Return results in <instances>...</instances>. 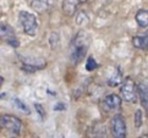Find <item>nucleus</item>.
<instances>
[{"label": "nucleus", "mask_w": 148, "mask_h": 138, "mask_svg": "<svg viewBox=\"0 0 148 138\" xmlns=\"http://www.w3.org/2000/svg\"><path fill=\"white\" fill-rule=\"evenodd\" d=\"M132 44L137 49L146 50L148 49V34L146 36H135L132 38Z\"/></svg>", "instance_id": "11"}, {"label": "nucleus", "mask_w": 148, "mask_h": 138, "mask_svg": "<svg viewBox=\"0 0 148 138\" xmlns=\"http://www.w3.org/2000/svg\"><path fill=\"white\" fill-rule=\"evenodd\" d=\"M12 103L16 105V107L21 110V111H23V113H26V114H29V110H28V108L26 107V104H23L21 100L18 99V98H14L12 99Z\"/></svg>", "instance_id": "15"}, {"label": "nucleus", "mask_w": 148, "mask_h": 138, "mask_svg": "<svg viewBox=\"0 0 148 138\" xmlns=\"http://www.w3.org/2000/svg\"><path fill=\"white\" fill-rule=\"evenodd\" d=\"M121 77H123V75H121V72L119 71V68H115V70H114V75L108 79V84L110 87L119 86V84L121 83Z\"/></svg>", "instance_id": "13"}, {"label": "nucleus", "mask_w": 148, "mask_h": 138, "mask_svg": "<svg viewBox=\"0 0 148 138\" xmlns=\"http://www.w3.org/2000/svg\"><path fill=\"white\" fill-rule=\"evenodd\" d=\"M53 5V0H32L31 6H32L37 12L48 11Z\"/></svg>", "instance_id": "10"}, {"label": "nucleus", "mask_w": 148, "mask_h": 138, "mask_svg": "<svg viewBox=\"0 0 148 138\" xmlns=\"http://www.w3.org/2000/svg\"><path fill=\"white\" fill-rule=\"evenodd\" d=\"M121 97L125 102L127 103H135L136 102V98H137V87L135 82L132 81L131 78H125L124 82L121 83Z\"/></svg>", "instance_id": "4"}, {"label": "nucleus", "mask_w": 148, "mask_h": 138, "mask_svg": "<svg viewBox=\"0 0 148 138\" xmlns=\"http://www.w3.org/2000/svg\"><path fill=\"white\" fill-rule=\"evenodd\" d=\"M121 107V98L116 94H108L102 100V108L105 111H116Z\"/></svg>", "instance_id": "6"}, {"label": "nucleus", "mask_w": 148, "mask_h": 138, "mask_svg": "<svg viewBox=\"0 0 148 138\" xmlns=\"http://www.w3.org/2000/svg\"><path fill=\"white\" fill-rule=\"evenodd\" d=\"M86 0H64L62 3V11L66 16H72L76 12L78 5L84 3Z\"/></svg>", "instance_id": "8"}, {"label": "nucleus", "mask_w": 148, "mask_h": 138, "mask_svg": "<svg viewBox=\"0 0 148 138\" xmlns=\"http://www.w3.org/2000/svg\"><path fill=\"white\" fill-rule=\"evenodd\" d=\"M112 133L113 138H125L126 137V124L124 116L116 114L112 119Z\"/></svg>", "instance_id": "5"}, {"label": "nucleus", "mask_w": 148, "mask_h": 138, "mask_svg": "<svg viewBox=\"0 0 148 138\" xmlns=\"http://www.w3.org/2000/svg\"><path fill=\"white\" fill-rule=\"evenodd\" d=\"M0 125H1L3 128L9 131L12 135H20V132L23 127L22 121L12 115H3L1 119H0Z\"/></svg>", "instance_id": "3"}, {"label": "nucleus", "mask_w": 148, "mask_h": 138, "mask_svg": "<svg viewBox=\"0 0 148 138\" xmlns=\"http://www.w3.org/2000/svg\"><path fill=\"white\" fill-rule=\"evenodd\" d=\"M34 107H36V110L38 111V113H39V115L42 116V118H44V111L42 110V107H40V105L36 103V104H34Z\"/></svg>", "instance_id": "17"}, {"label": "nucleus", "mask_w": 148, "mask_h": 138, "mask_svg": "<svg viewBox=\"0 0 148 138\" xmlns=\"http://www.w3.org/2000/svg\"><path fill=\"white\" fill-rule=\"evenodd\" d=\"M135 18H136V22L140 27H142V28L148 27V10H146V9L138 10Z\"/></svg>", "instance_id": "12"}, {"label": "nucleus", "mask_w": 148, "mask_h": 138, "mask_svg": "<svg viewBox=\"0 0 148 138\" xmlns=\"http://www.w3.org/2000/svg\"><path fill=\"white\" fill-rule=\"evenodd\" d=\"M18 21L23 32L29 37H34L38 32V22L33 14L28 11H21L18 14Z\"/></svg>", "instance_id": "2"}, {"label": "nucleus", "mask_w": 148, "mask_h": 138, "mask_svg": "<svg viewBox=\"0 0 148 138\" xmlns=\"http://www.w3.org/2000/svg\"><path fill=\"white\" fill-rule=\"evenodd\" d=\"M141 125H142V111L137 110L135 113V126H136V128H140Z\"/></svg>", "instance_id": "16"}, {"label": "nucleus", "mask_w": 148, "mask_h": 138, "mask_svg": "<svg viewBox=\"0 0 148 138\" xmlns=\"http://www.w3.org/2000/svg\"><path fill=\"white\" fill-rule=\"evenodd\" d=\"M138 138H148V135H142V136H140Z\"/></svg>", "instance_id": "18"}, {"label": "nucleus", "mask_w": 148, "mask_h": 138, "mask_svg": "<svg viewBox=\"0 0 148 138\" xmlns=\"http://www.w3.org/2000/svg\"><path fill=\"white\" fill-rule=\"evenodd\" d=\"M137 92H138L142 105L148 110V79H143L142 82H140Z\"/></svg>", "instance_id": "9"}, {"label": "nucleus", "mask_w": 148, "mask_h": 138, "mask_svg": "<svg viewBox=\"0 0 148 138\" xmlns=\"http://www.w3.org/2000/svg\"><path fill=\"white\" fill-rule=\"evenodd\" d=\"M1 39H4L8 44H10L14 48L18 46V40H17L16 37H15L14 31L6 23H1Z\"/></svg>", "instance_id": "7"}, {"label": "nucleus", "mask_w": 148, "mask_h": 138, "mask_svg": "<svg viewBox=\"0 0 148 138\" xmlns=\"http://www.w3.org/2000/svg\"><path fill=\"white\" fill-rule=\"evenodd\" d=\"M88 45H89V38H88L87 33H84L82 31L78 32L75 38L72 39L71 54H70V59L75 65L80 62L82 57L86 55Z\"/></svg>", "instance_id": "1"}, {"label": "nucleus", "mask_w": 148, "mask_h": 138, "mask_svg": "<svg viewBox=\"0 0 148 138\" xmlns=\"http://www.w3.org/2000/svg\"><path fill=\"white\" fill-rule=\"evenodd\" d=\"M97 67H98V64H97L96 59H94L93 56H89L88 59H87V62H86L87 71H93V70H96Z\"/></svg>", "instance_id": "14"}]
</instances>
